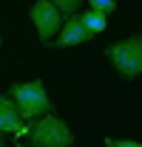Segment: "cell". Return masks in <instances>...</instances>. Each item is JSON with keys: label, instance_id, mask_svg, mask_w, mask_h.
<instances>
[{"label": "cell", "instance_id": "obj_1", "mask_svg": "<svg viewBox=\"0 0 142 147\" xmlns=\"http://www.w3.org/2000/svg\"><path fill=\"white\" fill-rule=\"evenodd\" d=\"M23 136L31 142V147H71L74 142V133L68 130V125L51 113H46L43 119H34Z\"/></svg>", "mask_w": 142, "mask_h": 147}, {"label": "cell", "instance_id": "obj_2", "mask_svg": "<svg viewBox=\"0 0 142 147\" xmlns=\"http://www.w3.org/2000/svg\"><path fill=\"white\" fill-rule=\"evenodd\" d=\"M105 57L111 59V65L117 68V74L122 79H137L142 74V34L125 37L119 42L108 45Z\"/></svg>", "mask_w": 142, "mask_h": 147}, {"label": "cell", "instance_id": "obj_3", "mask_svg": "<svg viewBox=\"0 0 142 147\" xmlns=\"http://www.w3.org/2000/svg\"><path fill=\"white\" fill-rule=\"evenodd\" d=\"M12 102L17 105L20 116L23 119H34V116H46L51 110V99H48V91L43 82H17L12 85Z\"/></svg>", "mask_w": 142, "mask_h": 147}, {"label": "cell", "instance_id": "obj_4", "mask_svg": "<svg viewBox=\"0 0 142 147\" xmlns=\"http://www.w3.org/2000/svg\"><path fill=\"white\" fill-rule=\"evenodd\" d=\"M31 23L37 28L40 42L48 45L57 37V31L63 28V14H60V9L54 6L51 0H34V6H31Z\"/></svg>", "mask_w": 142, "mask_h": 147}, {"label": "cell", "instance_id": "obj_5", "mask_svg": "<svg viewBox=\"0 0 142 147\" xmlns=\"http://www.w3.org/2000/svg\"><path fill=\"white\" fill-rule=\"evenodd\" d=\"M91 37H94V34L85 28L83 17H80V14H68L66 26L57 31V37L51 40V45H57V48H66V45H80V42H88Z\"/></svg>", "mask_w": 142, "mask_h": 147}, {"label": "cell", "instance_id": "obj_6", "mask_svg": "<svg viewBox=\"0 0 142 147\" xmlns=\"http://www.w3.org/2000/svg\"><path fill=\"white\" fill-rule=\"evenodd\" d=\"M0 133H12V136L26 133L23 116H20L17 105L12 102V96H0Z\"/></svg>", "mask_w": 142, "mask_h": 147}, {"label": "cell", "instance_id": "obj_7", "mask_svg": "<svg viewBox=\"0 0 142 147\" xmlns=\"http://www.w3.org/2000/svg\"><path fill=\"white\" fill-rule=\"evenodd\" d=\"M83 23H85V28H88L91 34H100V31H105V14H100V11H94L88 9L85 14H80Z\"/></svg>", "mask_w": 142, "mask_h": 147}, {"label": "cell", "instance_id": "obj_8", "mask_svg": "<svg viewBox=\"0 0 142 147\" xmlns=\"http://www.w3.org/2000/svg\"><path fill=\"white\" fill-rule=\"evenodd\" d=\"M51 3L60 9V14H74V11L83 6V0H51Z\"/></svg>", "mask_w": 142, "mask_h": 147}, {"label": "cell", "instance_id": "obj_9", "mask_svg": "<svg viewBox=\"0 0 142 147\" xmlns=\"http://www.w3.org/2000/svg\"><path fill=\"white\" fill-rule=\"evenodd\" d=\"M88 6L94 11H100V14H111L117 9V0H88Z\"/></svg>", "mask_w": 142, "mask_h": 147}, {"label": "cell", "instance_id": "obj_10", "mask_svg": "<svg viewBox=\"0 0 142 147\" xmlns=\"http://www.w3.org/2000/svg\"><path fill=\"white\" fill-rule=\"evenodd\" d=\"M105 147H142V142H134V139H105Z\"/></svg>", "mask_w": 142, "mask_h": 147}, {"label": "cell", "instance_id": "obj_11", "mask_svg": "<svg viewBox=\"0 0 142 147\" xmlns=\"http://www.w3.org/2000/svg\"><path fill=\"white\" fill-rule=\"evenodd\" d=\"M0 147H6V142H3V139H0Z\"/></svg>", "mask_w": 142, "mask_h": 147}, {"label": "cell", "instance_id": "obj_12", "mask_svg": "<svg viewBox=\"0 0 142 147\" xmlns=\"http://www.w3.org/2000/svg\"><path fill=\"white\" fill-rule=\"evenodd\" d=\"M0 45H3V37H0Z\"/></svg>", "mask_w": 142, "mask_h": 147}]
</instances>
